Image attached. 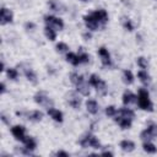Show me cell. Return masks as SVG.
Returning <instances> with one entry per match:
<instances>
[{"label":"cell","mask_w":157,"mask_h":157,"mask_svg":"<svg viewBox=\"0 0 157 157\" xmlns=\"http://www.w3.org/2000/svg\"><path fill=\"white\" fill-rule=\"evenodd\" d=\"M78 56H80V61H81V63H88V60H90V56H88L86 53H82V52H81V53L78 54Z\"/></svg>","instance_id":"36"},{"label":"cell","mask_w":157,"mask_h":157,"mask_svg":"<svg viewBox=\"0 0 157 157\" xmlns=\"http://www.w3.org/2000/svg\"><path fill=\"white\" fill-rule=\"evenodd\" d=\"M83 38H85L86 40H88V39L91 38V34H90V33H83Z\"/></svg>","instance_id":"39"},{"label":"cell","mask_w":157,"mask_h":157,"mask_svg":"<svg viewBox=\"0 0 157 157\" xmlns=\"http://www.w3.org/2000/svg\"><path fill=\"white\" fill-rule=\"evenodd\" d=\"M135 102H136V96L132 92H130V91L124 92V94H123V103L124 104H130V103H135Z\"/></svg>","instance_id":"15"},{"label":"cell","mask_w":157,"mask_h":157,"mask_svg":"<svg viewBox=\"0 0 157 157\" xmlns=\"http://www.w3.org/2000/svg\"><path fill=\"white\" fill-rule=\"evenodd\" d=\"M34 101H36V103H38L39 105H43V107H45V108H52V105H53V101H52L44 92H38V93H36Z\"/></svg>","instance_id":"4"},{"label":"cell","mask_w":157,"mask_h":157,"mask_svg":"<svg viewBox=\"0 0 157 157\" xmlns=\"http://www.w3.org/2000/svg\"><path fill=\"white\" fill-rule=\"evenodd\" d=\"M0 87H1V93H4V92L6 91V88H5V83H1Z\"/></svg>","instance_id":"40"},{"label":"cell","mask_w":157,"mask_h":157,"mask_svg":"<svg viewBox=\"0 0 157 157\" xmlns=\"http://www.w3.org/2000/svg\"><path fill=\"white\" fill-rule=\"evenodd\" d=\"M67 102H69V104H70L74 109H78V108H80L81 99L78 98V96H77L76 92H69V94H67Z\"/></svg>","instance_id":"9"},{"label":"cell","mask_w":157,"mask_h":157,"mask_svg":"<svg viewBox=\"0 0 157 157\" xmlns=\"http://www.w3.org/2000/svg\"><path fill=\"white\" fill-rule=\"evenodd\" d=\"M137 76H139L140 81H141L144 85H148V82H150V76L147 75V72H146L145 70H142V71H139Z\"/></svg>","instance_id":"24"},{"label":"cell","mask_w":157,"mask_h":157,"mask_svg":"<svg viewBox=\"0 0 157 157\" xmlns=\"http://www.w3.org/2000/svg\"><path fill=\"white\" fill-rule=\"evenodd\" d=\"M80 144H81V146H82L83 148H86V147L99 148V147H101L99 141H98V140H97V139H96L93 135H86L85 137H82V139H81Z\"/></svg>","instance_id":"3"},{"label":"cell","mask_w":157,"mask_h":157,"mask_svg":"<svg viewBox=\"0 0 157 157\" xmlns=\"http://www.w3.org/2000/svg\"><path fill=\"white\" fill-rule=\"evenodd\" d=\"M115 115H119V117H123V118H126V119H130V120H132L134 117H135L134 112L131 109H129V108H120L115 113Z\"/></svg>","instance_id":"12"},{"label":"cell","mask_w":157,"mask_h":157,"mask_svg":"<svg viewBox=\"0 0 157 157\" xmlns=\"http://www.w3.org/2000/svg\"><path fill=\"white\" fill-rule=\"evenodd\" d=\"M140 137H141V140H142L144 142H148L153 136H152V135L148 132V130L146 129V130H144V131L140 134Z\"/></svg>","instance_id":"30"},{"label":"cell","mask_w":157,"mask_h":157,"mask_svg":"<svg viewBox=\"0 0 157 157\" xmlns=\"http://www.w3.org/2000/svg\"><path fill=\"white\" fill-rule=\"evenodd\" d=\"M137 65L141 67V69H146L147 67V61H146V59L145 58H139L137 59Z\"/></svg>","instance_id":"35"},{"label":"cell","mask_w":157,"mask_h":157,"mask_svg":"<svg viewBox=\"0 0 157 157\" xmlns=\"http://www.w3.org/2000/svg\"><path fill=\"white\" fill-rule=\"evenodd\" d=\"M81 1H87V0H81Z\"/></svg>","instance_id":"42"},{"label":"cell","mask_w":157,"mask_h":157,"mask_svg":"<svg viewBox=\"0 0 157 157\" xmlns=\"http://www.w3.org/2000/svg\"><path fill=\"white\" fill-rule=\"evenodd\" d=\"M120 147H121V150L125 151V152H131V151L135 148V144H134L132 141H130V140H123V141L120 142Z\"/></svg>","instance_id":"18"},{"label":"cell","mask_w":157,"mask_h":157,"mask_svg":"<svg viewBox=\"0 0 157 157\" xmlns=\"http://www.w3.org/2000/svg\"><path fill=\"white\" fill-rule=\"evenodd\" d=\"M90 83L96 87L98 94L104 96V94L107 93V85H105V82H104L99 76H97V75H91V77H90Z\"/></svg>","instance_id":"2"},{"label":"cell","mask_w":157,"mask_h":157,"mask_svg":"<svg viewBox=\"0 0 157 157\" xmlns=\"http://www.w3.org/2000/svg\"><path fill=\"white\" fill-rule=\"evenodd\" d=\"M44 22L47 26L52 27V28H55V29H61L64 27V23L60 18L58 17H54V16H45L44 17Z\"/></svg>","instance_id":"5"},{"label":"cell","mask_w":157,"mask_h":157,"mask_svg":"<svg viewBox=\"0 0 157 157\" xmlns=\"http://www.w3.org/2000/svg\"><path fill=\"white\" fill-rule=\"evenodd\" d=\"M137 104L141 109L144 110H148V112H152L153 110V105L150 101V97H148V92L147 90L145 88H140L139 90V97H137Z\"/></svg>","instance_id":"1"},{"label":"cell","mask_w":157,"mask_h":157,"mask_svg":"<svg viewBox=\"0 0 157 157\" xmlns=\"http://www.w3.org/2000/svg\"><path fill=\"white\" fill-rule=\"evenodd\" d=\"M144 150H145L146 152H148V153H156V152H157L156 146H155V145H152L150 141L144 144Z\"/></svg>","instance_id":"27"},{"label":"cell","mask_w":157,"mask_h":157,"mask_svg":"<svg viewBox=\"0 0 157 157\" xmlns=\"http://www.w3.org/2000/svg\"><path fill=\"white\" fill-rule=\"evenodd\" d=\"M25 128L22 126V125H15L12 129H11V132H12V135L15 136V139H17V140H20V141H22V142H25L26 141V139H27V136L25 135Z\"/></svg>","instance_id":"6"},{"label":"cell","mask_w":157,"mask_h":157,"mask_svg":"<svg viewBox=\"0 0 157 157\" xmlns=\"http://www.w3.org/2000/svg\"><path fill=\"white\" fill-rule=\"evenodd\" d=\"M56 50H58L59 53H65V52L69 50V47H67V44H65V43H58V44H56Z\"/></svg>","instance_id":"32"},{"label":"cell","mask_w":157,"mask_h":157,"mask_svg":"<svg viewBox=\"0 0 157 157\" xmlns=\"http://www.w3.org/2000/svg\"><path fill=\"white\" fill-rule=\"evenodd\" d=\"M86 107H87V110H88V113H91V114H96V113H98V104H97V102L96 101H93V99H88L87 102H86Z\"/></svg>","instance_id":"17"},{"label":"cell","mask_w":157,"mask_h":157,"mask_svg":"<svg viewBox=\"0 0 157 157\" xmlns=\"http://www.w3.org/2000/svg\"><path fill=\"white\" fill-rule=\"evenodd\" d=\"M76 87H77V92H80L81 94H83V96H88V94H90L88 85H87V83H85V81H83V82H81V83H78Z\"/></svg>","instance_id":"22"},{"label":"cell","mask_w":157,"mask_h":157,"mask_svg":"<svg viewBox=\"0 0 157 157\" xmlns=\"http://www.w3.org/2000/svg\"><path fill=\"white\" fill-rule=\"evenodd\" d=\"M25 75H26L28 81H31L32 83H37V76H36V74L32 69H29V67L25 69Z\"/></svg>","instance_id":"21"},{"label":"cell","mask_w":157,"mask_h":157,"mask_svg":"<svg viewBox=\"0 0 157 157\" xmlns=\"http://www.w3.org/2000/svg\"><path fill=\"white\" fill-rule=\"evenodd\" d=\"M115 113H117V109H115L114 105H108V107L105 108V114H107L108 117H114Z\"/></svg>","instance_id":"33"},{"label":"cell","mask_w":157,"mask_h":157,"mask_svg":"<svg viewBox=\"0 0 157 157\" xmlns=\"http://www.w3.org/2000/svg\"><path fill=\"white\" fill-rule=\"evenodd\" d=\"M25 145H26V148H28V150H31V151H33V150L36 148V146H37L34 139L28 137V136H27V139H26V141H25Z\"/></svg>","instance_id":"26"},{"label":"cell","mask_w":157,"mask_h":157,"mask_svg":"<svg viewBox=\"0 0 157 157\" xmlns=\"http://www.w3.org/2000/svg\"><path fill=\"white\" fill-rule=\"evenodd\" d=\"M66 60L69 61V63H71L72 65H78L81 61H80V56L78 55H76V54H74V53H67L66 54Z\"/></svg>","instance_id":"20"},{"label":"cell","mask_w":157,"mask_h":157,"mask_svg":"<svg viewBox=\"0 0 157 157\" xmlns=\"http://www.w3.org/2000/svg\"><path fill=\"white\" fill-rule=\"evenodd\" d=\"M25 27H26V28H33V27H34V25H33V23H28V22H27V23L25 25Z\"/></svg>","instance_id":"38"},{"label":"cell","mask_w":157,"mask_h":157,"mask_svg":"<svg viewBox=\"0 0 157 157\" xmlns=\"http://www.w3.org/2000/svg\"><path fill=\"white\" fill-rule=\"evenodd\" d=\"M121 23H123V26H124L125 29H128V31H132V29H134V26H132V23H131V21H130L129 18L123 17Z\"/></svg>","instance_id":"29"},{"label":"cell","mask_w":157,"mask_h":157,"mask_svg":"<svg viewBox=\"0 0 157 157\" xmlns=\"http://www.w3.org/2000/svg\"><path fill=\"white\" fill-rule=\"evenodd\" d=\"M93 17L97 20V22L99 23V25H105L107 23V21H108V13H107V11L105 10H103V9H101V10H96L93 13Z\"/></svg>","instance_id":"7"},{"label":"cell","mask_w":157,"mask_h":157,"mask_svg":"<svg viewBox=\"0 0 157 157\" xmlns=\"http://www.w3.org/2000/svg\"><path fill=\"white\" fill-rule=\"evenodd\" d=\"M83 20H85L86 27H87L88 29H91V31H96V29L98 28V26H99V23L97 22V20L93 17V15H92V13H91V15L85 16V17H83Z\"/></svg>","instance_id":"10"},{"label":"cell","mask_w":157,"mask_h":157,"mask_svg":"<svg viewBox=\"0 0 157 157\" xmlns=\"http://www.w3.org/2000/svg\"><path fill=\"white\" fill-rule=\"evenodd\" d=\"M48 5H49V7L53 10V11H56V12H64L65 11V6L64 5H61L60 2H58L56 0H49L48 1Z\"/></svg>","instance_id":"16"},{"label":"cell","mask_w":157,"mask_h":157,"mask_svg":"<svg viewBox=\"0 0 157 157\" xmlns=\"http://www.w3.org/2000/svg\"><path fill=\"white\" fill-rule=\"evenodd\" d=\"M132 81H134V76H132L131 71L130 70H125L124 71V82L130 85V83H132Z\"/></svg>","instance_id":"28"},{"label":"cell","mask_w":157,"mask_h":157,"mask_svg":"<svg viewBox=\"0 0 157 157\" xmlns=\"http://www.w3.org/2000/svg\"><path fill=\"white\" fill-rule=\"evenodd\" d=\"M102 155H104V156H113V153H112V152H108V151H105V152H103Z\"/></svg>","instance_id":"41"},{"label":"cell","mask_w":157,"mask_h":157,"mask_svg":"<svg viewBox=\"0 0 157 157\" xmlns=\"http://www.w3.org/2000/svg\"><path fill=\"white\" fill-rule=\"evenodd\" d=\"M27 117H28V119L32 120V121H39V120H42V118H43V113L39 112V110H32V112H29V113L27 114Z\"/></svg>","instance_id":"19"},{"label":"cell","mask_w":157,"mask_h":157,"mask_svg":"<svg viewBox=\"0 0 157 157\" xmlns=\"http://www.w3.org/2000/svg\"><path fill=\"white\" fill-rule=\"evenodd\" d=\"M147 130H148V132H150L153 137H156V136H157V125H156V124H153V123H152V124H150V125L147 126Z\"/></svg>","instance_id":"31"},{"label":"cell","mask_w":157,"mask_h":157,"mask_svg":"<svg viewBox=\"0 0 157 157\" xmlns=\"http://www.w3.org/2000/svg\"><path fill=\"white\" fill-rule=\"evenodd\" d=\"M10 22H12V12L6 7H2L0 11V23L6 25Z\"/></svg>","instance_id":"8"},{"label":"cell","mask_w":157,"mask_h":157,"mask_svg":"<svg viewBox=\"0 0 157 157\" xmlns=\"http://www.w3.org/2000/svg\"><path fill=\"white\" fill-rule=\"evenodd\" d=\"M48 114L55 120V121H59V123H61L63 121V113L60 112V110H58V109H55V108H48Z\"/></svg>","instance_id":"13"},{"label":"cell","mask_w":157,"mask_h":157,"mask_svg":"<svg viewBox=\"0 0 157 157\" xmlns=\"http://www.w3.org/2000/svg\"><path fill=\"white\" fill-rule=\"evenodd\" d=\"M56 156H65V157H67L69 155L66 152H64V151H59V152H56Z\"/></svg>","instance_id":"37"},{"label":"cell","mask_w":157,"mask_h":157,"mask_svg":"<svg viewBox=\"0 0 157 157\" xmlns=\"http://www.w3.org/2000/svg\"><path fill=\"white\" fill-rule=\"evenodd\" d=\"M114 120L123 128V129H129L131 126V120L130 119H126V118H123V117H119V115H114Z\"/></svg>","instance_id":"14"},{"label":"cell","mask_w":157,"mask_h":157,"mask_svg":"<svg viewBox=\"0 0 157 157\" xmlns=\"http://www.w3.org/2000/svg\"><path fill=\"white\" fill-rule=\"evenodd\" d=\"M44 33H45V36H47V38H48L49 40H54L55 37H56V34H55V29L52 28V27H49V26H47V27L44 28Z\"/></svg>","instance_id":"23"},{"label":"cell","mask_w":157,"mask_h":157,"mask_svg":"<svg viewBox=\"0 0 157 157\" xmlns=\"http://www.w3.org/2000/svg\"><path fill=\"white\" fill-rule=\"evenodd\" d=\"M98 54H99V56H101V59H102V64H103L104 66H110V65H112L110 55H109L108 50H107L104 47H102V48L98 49Z\"/></svg>","instance_id":"11"},{"label":"cell","mask_w":157,"mask_h":157,"mask_svg":"<svg viewBox=\"0 0 157 157\" xmlns=\"http://www.w3.org/2000/svg\"><path fill=\"white\" fill-rule=\"evenodd\" d=\"M70 80H71V82H72V83H75L76 86H77L78 83L83 82V77H82L81 75L76 74V72H72V74L70 75Z\"/></svg>","instance_id":"25"},{"label":"cell","mask_w":157,"mask_h":157,"mask_svg":"<svg viewBox=\"0 0 157 157\" xmlns=\"http://www.w3.org/2000/svg\"><path fill=\"white\" fill-rule=\"evenodd\" d=\"M7 76L11 78V80H16L17 76H18V72L16 69H9L7 70Z\"/></svg>","instance_id":"34"}]
</instances>
